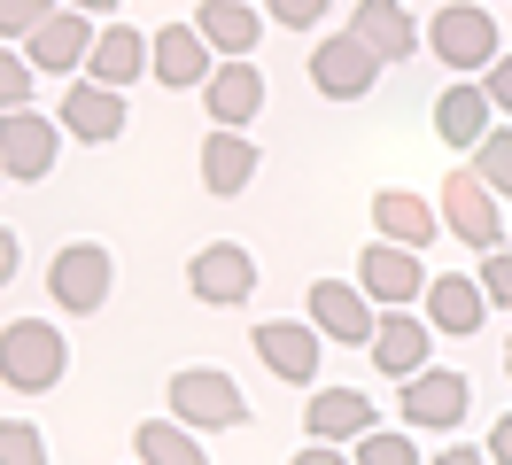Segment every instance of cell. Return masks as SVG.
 Returning <instances> with one entry per match:
<instances>
[{
  "label": "cell",
  "mask_w": 512,
  "mask_h": 465,
  "mask_svg": "<svg viewBox=\"0 0 512 465\" xmlns=\"http://www.w3.org/2000/svg\"><path fill=\"white\" fill-rule=\"evenodd\" d=\"M311 326H319L326 341L365 349V341H373V326H381V310H373V295H365V287H350V279H311Z\"/></svg>",
  "instance_id": "14"
},
{
  "label": "cell",
  "mask_w": 512,
  "mask_h": 465,
  "mask_svg": "<svg viewBox=\"0 0 512 465\" xmlns=\"http://www.w3.org/2000/svg\"><path fill=\"white\" fill-rule=\"evenodd\" d=\"M365 349H373V365H381L388 380H412V372L427 365V357H435V326H427V310H412V303H388Z\"/></svg>",
  "instance_id": "12"
},
{
  "label": "cell",
  "mask_w": 512,
  "mask_h": 465,
  "mask_svg": "<svg viewBox=\"0 0 512 465\" xmlns=\"http://www.w3.org/2000/svg\"><path fill=\"white\" fill-rule=\"evenodd\" d=\"M194 24H202V39H210L218 55H249L256 39H264V8H256V0H202Z\"/></svg>",
  "instance_id": "25"
},
{
  "label": "cell",
  "mask_w": 512,
  "mask_h": 465,
  "mask_svg": "<svg viewBox=\"0 0 512 465\" xmlns=\"http://www.w3.org/2000/svg\"><path fill=\"white\" fill-rule=\"evenodd\" d=\"M63 132H70V140H94V148H109V140L125 132V86L78 78V86L63 93Z\"/></svg>",
  "instance_id": "17"
},
{
  "label": "cell",
  "mask_w": 512,
  "mask_h": 465,
  "mask_svg": "<svg viewBox=\"0 0 512 465\" xmlns=\"http://www.w3.org/2000/svg\"><path fill=\"white\" fill-rule=\"evenodd\" d=\"M55 16V0H0V39H32Z\"/></svg>",
  "instance_id": "31"
},
{
  "label": "cell",
  "mask_w": 512,
  "mask_h": 465,
  "mask_svg": "<svg viewBox=\"0 0 512 465\" xmlns=\"http://www.w3.org/2000/svg\"><path fill=\"white\" fill-rule=\"evenodd\" d=\"M55 155H63V124L39 117L32 101L24 109H0V163H8V179H47L55 171Z\"/></svg>",
  "instance_id": "8"
},
{
  "label": "cell",
  "mask_w": 512,
  "mask_h": 465,
  "mask_svg": "<svg viewBox=\"0 0 512 465\" xmlns=\"http://www.w3.org/2000/svg\"><path fill=\"white\" fill-rule=\"evenodd\" d=\"M32 86H39L32 55H24V47H0V109H24V101H32Z\"/></svg>",
  "instance_id": "29"
},
{
  "label": "cell",
  "mask_w": 512,
  "mask_h": 465,
  "mask_svg": "<svg viewBox=\"0 0 512 465\" xmlns=\"http://www.w3.org/2000/svg\"><path fill=\"white\" fill-rule=\"evenodd\" d=\"M218 70V47L202 39V24H163L156 31V78L163 86H202Z\"/></svg>",
  "instance_id": "23"
},
{
  "label": "cell",
  "mask_w": 512,
  "mask_h": 465,
  "mask_svg": "<svg viewBox=\"0 0 512 465\" xmlns=\"http://www.w3.org/2000/svg\"><path fill=\"white\" fill-rule=\"evenodd\" d=\"M109 287H117V256L101 241H70L55 248V264H47V295L70 310V318H94L109 303Z\"/></svg>",
  "instance_id": "3"
},
{
  "label": "cell",
  "mask_w": 512,
  "mask_h": 465,
  "mask_svg": "<svg viewBox=\"0 0 512 465\" xmlns=\"http://www.w3.org/2000/svg\"><path fill=\"white\" fill-rule=\"evenodd\" d=\"M156 70V39L132 24H101L94 31V55H86V78H101V86H132V78H148Z\"/></svg>",
  "instance_id": "18"
},
{
  "label": "cell",
  "mask_w": 512,
  "mask_h": 465,
  "mask_svg": "<svg viewBox=\"0 0 512 465\" xmlns=\"http://www.w3.org/2000/svg\"><path fill=\"white\" fill-rule=\"evenodd\" d=\"M381 70H388V62L373 55V47H365L350 24L334 31V39H319V47H311V86H319L326 101H365V93L381 86Z\"/></svg>",
  "instance_id": "5"
},
{
  "label": "cell",
  "mask_w": 512,
  "mask_h": 465,
  "mask_svg": "<svg viewBox=\"0 0 512 465\" xmlns=\"http://www.w3.org/2000/svg\"><path fill=\"white\" fill-rule=\"evenodd\" d=\"M0 186H8V163H0Z\"/></svg>",
  "instance_id": "38"
},
{
  "label": "cell",
  "mask_w": 512,
  "mask_h": 465,
  "mask_svg": "<svg viewBox=\"0 0 512 465\" xmlns=\"http://www.w3.org/2000/svg\"><path fill=\"white\" fill-rule=\"evenodd\" d=\"M16 264H24V248H16V233H8V225H0V287H8V279H16Z\"/></svg>",
  "instance_id": "36"
},
{
  "label": "cell",
  "mask_w": 512,
  "mask_h": 465,
  "mask_svg": "<svg viewBox=\"0 0 512 465\" xmlns=\"http://www.w3.org/2000/svg\"><path fill=\"white\" fill-rule=\"evenodd\" d=\"M202 109H210V124H249L264 109V70L249 55H218V70L202 78Z\"/></svg>",
  "instance_id": "16"
},
{
  "label": "cell",
  "mask_w": 512,
  "mask_h": 465,
  "mask_svg": "<svg viewBox=\"0 0 512 465\" xmlns=\"http://www.w3.org/2000/svg\"><path fill=\"white\" fill-rule=\"evenodd\" d=\"M505 372H512V349H505Z\"/></svg>",
  "instance_id": "39"
},
{
  "label": "cell",
  "mask_w": 512,
  "mask_h": 465,
  "mask_svg": "<svg viewBox=\"0 0 512 465\" xmlns=\"http://www.w3.org/2000/svg\"><path fill=\"white\" fill-rule=\"evenodd\" d=\"M396 388H404V419H412V427H435V434L458 427V419L474 411V380L458 365H419L412 380H396Z\"/></svg>",
  "instance_id": "9"
},
{
  "label": "cell",
  "mask_w": 512,
  "mask_h": 465,
  "mask_svg": "<svg viewBox=\"0 0 512 465\" xmlns=\"http://www.w3.org/2000/svg\"><path fill=\"white\" fill-rule=\"evenodd\" d=\"M187 295H194V303H210V310H241L256 295V256H249V248H233V241L194 248V256H187Z\"/></svg>",
  "instance_id": "6"
},
{
  "label": "cell",
  "mask_w": 512,
  "mask_h": 465,
  "mask_svg": "<svg viewBox=\"0 0 512 465\" xmlns=\"http://www.w3.org/2000/svg\"><path fill=\"white\" fill-rule=\"evenodd\" d=\"M303 427L319 434V442H342V450H350L357 434L373 427V403L357 396V388H311V411H303Z\"/></svg>",
  "instance_id": "24"
},
{
  "label": "cell",
  "mask_w": 512,
  "mask_h": 465,
  "mask_svg": "<svg viewBox=\"0 0 512 465\" xmlns=\"http://www.w3.org/2000/svg\"><path fill=\"white\" fill-rule=\"evenodd\" d=\"M489 458H497V465H512V411L497 419V427H489Z\"/></svg>",
  "instance_id": "35"
},
{
  "label": "cell",
  "mask_w": 512,
  "mask_h": 465,
  "mask_svg": "<svg viewBox=\"0 0 512 465\" xmlns=\"http://www.w3.org/2000/svg\"><path fill=\"white\" fill-rule=\"evenodd\" d=\"M474 171L497 186V194H512V124H489L474 140Z\"/></svg>",
  "instance_id": "28"
},
{
  "label": "cell",
  "mask_w": 512,
  "mask_h": 465,
  "mask_svg": "<svg viewBox=\"0 0 512 465\" xmlns=\"http://www.w3.org/2000/svg\"><path fill=\"white\" fill-rule=\"evenodd\" d=\"M419 310H427V326H435V334H481V318H489V287H481L474 272H435L427 279V295H419Z\"/></svg>",
  "instance_id": "15"
},
{
  "label": "cell",
  "mask_w": 512,
  "mask_h": 465,
  "mask_svg": "<svg viewBox=\"0 0 512 465\" xmlns=\"http://www.w3.org/2000/svg\"><path fill=\"white\" fill-rule=\"evenodd\" d=\"M171 411L202 434H225L249 419V396H241V380H225L210 365H187V372H171Z\"/></svg>",
  "instance_id": "4"
},
{
  "label": "cell",
  "mask_w": 512,
  "mask_h": 465,
  "mask_svg": "<svg viewBox=\"0 0 512 465\" xmlns=\"http://www.w3.org/2000/svg\"><path fill=\"white\" fill-rule=\"evenodd\" d=\"M427 55H443L458 78H481L489 62L505 55L497 16H489V8H474V0H450V8H435V16H427Z\"/></svg>",
  "instance_id": "2"
},
{
  "label": "cell",
  "mask_w": 512,
  "mask_h": 465,
  "mask_svg": "<svg viewBox=\"0 0 512 465\" xmlns=\"http://www.w3.org/2000/svg\"><path fill=\"white\" fill-rule=\"evenodd\" d=\"M256 357H264V372H272V380H288V388H311V380H319V326H311V318H264V326H256Z\"/></svg>",
  "instance_id": "10"
},
{
  "label": "cell",
  "mask_w": 512,
  "mask_h": 465,
  "mask_svg": "<svg viewBox=\"0 0 512 465\" xmlns=\"http://www.w3.org/2000/svg\"><path fill=\"white\" fill-rule=\"evenodd\" d=\"M443 225H450V241H466V248H497L512 233L497 217V186L481 171H450L443 179Z\"/></svg>",
  "instance_id": "7"
},
{
  "label": "cell",
  "mask_w": 512,
  "mask_h": 465,
  "mask_svg": "<svg viewBox=\"0 0 512 465\" xmlns=\"http://www.w3.org/2000/svg\"><path fill=\"white\" fill-rule=\"evenodd\" d=\"M132 450H140L148 465H202L210 458V450H202V427H187L179 411H171V419H140Z\"/></svg>",
  "instance_id": "26"
},
{
  "label": "cell",
  "mask_w": 512,
  "mask_h": 465,
  "mask_svg": "<svg viewBox=\"0 0 512 465\" xmlns=\"http://www.w3.org/2000/svg\"><path fill=\"white\" fill-rule=\"evenodd\" d=\"M350 458L357 465H419V442L412 434H388V427H365L350 442Z\"/></svg>",
  "instance_id": "27"
},
{
  "label": "cell",
  "mask_w": 512,
  "mask_h": 465,
  "mask_svg": "<svg viewBox=\"0 0 512 465\" xmlns=\"http://www.w3.org/2000/svg\"><path fill=\"white\" fill-rule=\"evenodd\" d=\"M350 31L381 62H412L419 47H427V31L412 24V8H396V0H357V8H350Z\"/></svg>",
  "instance_id": "19"
},
{
  "label": "cell",
  "mask_w": 512,
  "mask_h": 465,
  "mask_svg": "<svg viewBox=\"0 0 512 465\" xmlns=\"http://www.w3.org/2000/svg\"><path fill=\"white\" fill-rule=\"evenodd\" d=\"M481 86H489V101H497V109L512 117V55H497V62H489V70H481Z\"/></svg>",
  "instance_id": "34"
},
{
  "label": "cell",
  "mask_w": 512,
  "mask_h": 465,
  "mask_svg": "<svg viewBox=\"0 0 512 465\" xmlns=\"http://www.w3.org/2000/svg\"><path fill=\"white\" fill-rule=\"evenodd\" d=\"M24 55H32V70H47V78H70V70H86V55H94V16L86 8H55L47 24L24 39Z\"/></svg>",
  "instance_id": "13"
},
{
  "label": "cell",
  "mask_w": 512,
  "mask_h": 465,
  "mask_svg": "<svg viewBox=\"0 0 512 465\" xmlns=\"http://www.w3.org/2000/svg\"><path fill=\"white\" fill-rule=\"evenodd\" d=\"M63 372H70L63 326H47V318H16V326H0V380H8L16 396H47Z\"/></svg>",
  "instance_id": "1"
},
{
  "label": "cell",
  "mask_w": 512,
  "mask_h": 465,
  "mask_svg": "<svg viewBox=\"0 0 512 465\" xmlns=\"http://www.w3.org/2000/svg\"><path fill=\"white\" fill-rule=\"evenodd\" d=\"M326 8H334V0H264V16H272L280 31H311V24H326Z\"/></svg>",
  "instance_id": "33"
},
{
  "label": "cell",
  "mask_w": 512,
  "mask_h": 465,
  "mask_svg": "<svg viewBox=\"0 0 512 465\" xmlns=\"http://www.w3.org/2000/svg\"><path fill=\"white\" fill-rule=\"evenodd\" d=\"M249 179H256L249 124H210V140H202V186H210V194H241Z\"/></svg>",
  "instance_id": "22"
},
{
  "label": "cell",
  "mask_w": 512,
  "mask_h": 465,
  "mask_svg": "<svg viewBox=\"0 0 512 465\" xmlns=\"http://www.w3.org/2000/svg\"><path fill=\"white\" fill-rule=\"evenodd\" d=\"M481 287H489V303H497V310H512V248L505 241L481 248Z\"/></svg>",
  "instance_id": "32"
},
{
  "label": "cell",
  "mask_w": 512,
  "mask_h": 465,
  "mask_svg": "<svg viewBox=\"0 0 512 465\" xmlns=\"http://www.w3.org/2000/svg\"><path fill=\"white\" fill-rule=\"evenodd\" d=\"M497 124V101H489V86L481 78H458V86H443V101H435V132H443V148H466L474 155V140Z\"/></svg>",
  "instance_id": "21"
},
{
  "label": "cell",
  "mask_w": 512,
  "mask_h": 465,
  "mask_svg": "<svg viewBox=\"0 0 512 465\" xmlns=\"http://www.w3.org/2000/svg\"><path fill=\"white\" fill-rule=\"evenodd\" d=\"M70 8H86V16H109V8H117V0H70Z\"/></svg>",
  "instance_id": "37"
},
{
  "label": "cell",
  "mask_w": 512,
  "mask_h": 465,
  "mask_svg": "<svg viewBox=\"0 0 512 465\" xmlns=\"http://www.w3.org/2000/svg\"><path fill=\"white\" fill-rule=\"evenodd\" d=\"M47 458V434L32 419H0V465H39Z\"/></svg>",
  "instance_id": "30"
},
{
  "label": "cell",
  "mask_w": 512,
  "mask_h": 465,
  "mask_svg": "<svg viewBox=\"0 0 512 465\" xmlns=\"http://www.w3.org/2000/svg\"><path fill=\"white\" fill-rule=\"evenodd\" d=\"M419 256H427V248H404V241H373L365 248V256H357V287H365V295H373V303H419V295H427V264H419Z\"/></svg>",
  "instance_id": "11"
},
{
  "label": "cell",
  "mask_w": 512,
  "mask_h": 465,
  "mask_svg": "<svg viewBox=\"0 0 512 465\" xmlns=\"http://www.w3.org/2000/svg\"><path fill=\"white\" fill-rule=\"evenodd\" d=\"M373 233L381 241H404V248H427L443 241V202H419V194H404V186H388V194H373Z\"/></svg>",
  "instance_id": "20"
}]
</instances>
